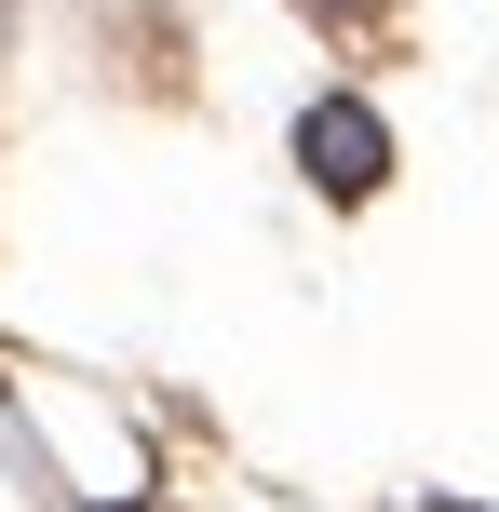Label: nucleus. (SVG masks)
Instances as JSON below:
<instances>
[{
	"mask_svg": "<svg viewBox=\"0 0 499 512\" xmlns=\"http://www.w3.org/2000/svg\"><path fill=\"white\" fill-rule=\"evenodd\" d=\"M324 14H378V0H324Z\"/></svg>",
	"mask_w": 499,
	"mask_h": 512,
	"instance_id": "obj_2",
	"label": "nucleus"
},
{
	"mask_svg": "<svg viewBox=\"0 0 499 512\" xmlns=\"http://www.w3.org/2000/svg\"><path fill=\"white\" fill-rule=\"evenodd\" d=\"M446 512H473V499H446Z\"/></svg>",
	"mask_w": 499,
	"mask_h": 512,
	"instance_id": "obj_3",
	"label": "nucleus"
},
{
	"mask_svg": "<svg viewBox=\"0 0 499 512\" xmlns=\"http://www.w3.org/2000/svg\"><path fill=\"white\" fill-rule=\"evenodd\" d=\"M297 162H311V189H338V203H365V189H378V162H392V135H378V108L324 95L311 122H297Z\"/></svg>",
	"mask_w": 499,
	"mask_h": 512,
	"instance_id": "obj_1",
	"label": "nucleus"
}]
</instances>
